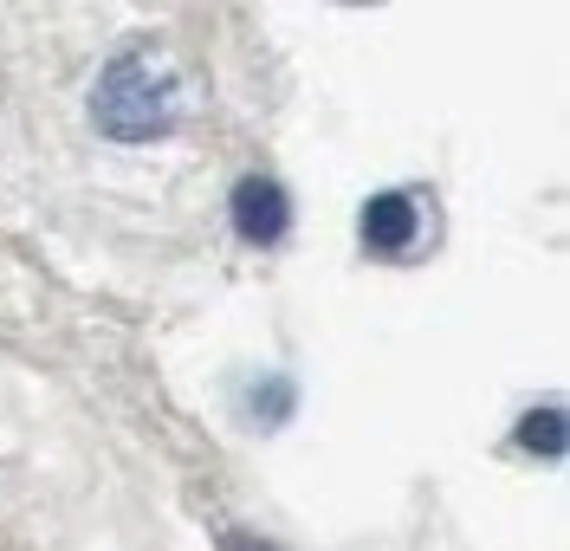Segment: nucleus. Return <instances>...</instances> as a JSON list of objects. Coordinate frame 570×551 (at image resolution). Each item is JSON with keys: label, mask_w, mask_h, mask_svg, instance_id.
<instances>
[{"label": "nucleus", "mask_w": 570, "mask_h": 551, "mask_svg": "<svg viewBox=\"0 0 570 551\" xmlns=\"http://www.w3.org/2000/svg\"><path fill=\"white\" fill-rule=\"evenodd\" d=\"M176 117H181L176 72L149 46L117 52L105 72H98V85H91V124L105 137H117V144H156V137L176 130Z\"/></svg>", "instance_id": "obj_1"}, {"label": "nucleus", "mask_w": 570, "mask_h": 551, "mask_svg": "<svg viewBox=\"0 0 570 551\" xmlns=\"http://www.w3.org/2000/svg\"><path fill=\"white\" fill-rule=\"evenodd\" d=\"M227 215H234V227H240V240H253V247H279L285 227H292V195H285L273 176H240Z\"/></svg>", "instance_id": "obj_2"}, {"label": "nucleus", "mask_w": 570, "mask_h": 551, "mask_svg": "<svg viewBox=\"0 0 570 551\" xmlns=\"http://www.w3.org/2000/svg\"><path fill=\"white\" fill-rule=\"evenodd\" d=\"M356 234H363V247H376V254H402L415 234H422V208H415V195H370L363 201V215H356Z\"/></svg>", "instance_id": "obj_3"}, {"label": "nucleus", "mask_w": 570, "mask_h": 551, "mask_svg": "<svg viewBox=\"0 0 570 551\" xmlns=\"http://www.w3.org/2000/svg\"><path fill=\"white\" fill-rule=\"evenodd\" d=\"M519 447L525 454H544V461H558L570 447V422H564V409H532V415H519Z\"/></svg>", "instance_id": "obj_4"}, {"label": "nucleus", "mask_w": 570, "mask_h": 551, "mask_svg": "<svg viewBox=\"0 0 570 551\" xmlns=\"http://www.w3.org/2000/svg\"><path fill=\"white\" fill-rule=\"evenodd\" d=\"M220 551H273V545H266V539H253V532H227Z\"/></svg>", "instance_id": "obj_5"}]
</instances>
